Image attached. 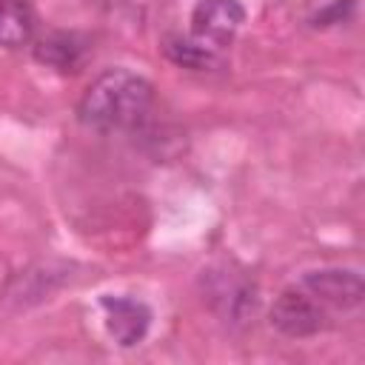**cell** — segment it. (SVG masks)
Returning a JSON list of instances; mask_svg holds the SVG:
<instances>
[{"label": "cell", "instance_id": "cell-6", "mask_svg": "<svg viewBox=\"0 0 365 365\" xmlns=\"http://www.w3.org/2000/svg\"><path fill=\"white\" fill-rule=\"evenodd\" d=\"M211 299L217 305V311L228 319V322H245L248 314H254L257 305V291L248 279H237V277H220L217 285L211 288Z\"/></svg>", "mask_w": 365, "mask_h": 365}, {"label": "cell", "instance_id": "cell-1", "mask_svg": "<svg viewBox=\"0 0 365 365\" xmlns=\"http://www.w3.org/2000/svg\"><path fill=\"white\" fill-rule=\"evenodd\" d=\"M154 106V88L128 68L103 71L80 97L77 120L94 131H131Z\"/></svg>", "mask_w": 365, "mask_h": 365}, {"label": "cell", "instance_id": "cell-4", "mask_svg": "<svg viewBox=\"0 0 365 365\" xmlns=\"http://www.w3.org/2000/svg\"><path fill=\"white\" fill-rule=\"evenodd\" d=\"M302 288L322 305V308H336V311H354L365 299V285L356 271L348 268H322L311 271L302 279Z\"/></svg>", "mask_w": 365, "mask_h": 365}, {"label": "cell", "instance_id": "cell-9", "mask_svg": "<svg viewBox=\"0 0 365 365\" xmlns=\"http://www.w3.org/2000/svg\"><path fill=\"white\" fill-rule=\"evenodd\" d=\"M163 51L168 54V60H174L177 66L182 68H194V71H202V68H211L220 63V51L200 43L197 37H180V34H171L165 37L163 43Z\"/></svg>", "mask_w": 365, "mask_h": 365}, {"label": "cell", "instance_id": "cell-3", "mask_svg": "<svg viewBox=\"0 0 365 365\" xmlns=\"http://www.w3.org/2000/svg\"><path fill=\"white\" fill-rule=\"evenodd\" d=\"M242 23L245 9L240 0H197L191 9V37L217 51L234 40Z\"/></svg>", "mask_w": 365, "mask_h": 365}, {"label": "cell", "instance_id": "cell-5", "mask_svg": "<svg viewBox=\"0 0 365 365\" xmlns=\"http://www.w3.org/2000/svg\"><path fill=\"white\" fill-rule=\"evenodd\" d=\"M100 305L106 314V331L117 345L131 348L143 342L151 325V311L145 302L131 299V297H103Z\"/></svg>", "mask_w": 365, "mask_h": 365}, {"label": "cell", "instance_id": "cell-10", "mask_svg": "<svg viewBox=\"0 0 365 365\" xmlns=\"http://www.w3.org/2000/svg\"><path fill=\"white\" fill-rule=\"evenodd\" d=\"M345 9H354V0H334L328 9H322L314 20L317 26H331V23H342L345 20Z\"/></svg>", "mask_w": 365, "mask_h": 365}, {"label": "cell", "instance_id": "cell-8", "mask_svg": "<svg viewBox=\"0 0 365 365\" xmlns=\"http://www.w3.org/2000/svg\"><path fill=\"white\" fill-rule=\"evenodd\" d=\"M34 34V14L26 0H0V46L20 48Z\"/></svg>", "mask_w": 365, "mask_h": 365}, {"label": "cell", "instance_id": "cell-7", "mask_svg": "<svg viewBox=\"0 0 365 365\" xmlns=\"http://www.w3.org/2000/svg\"><path fill=\"white\" fill-rule=\"evenodd\" d=\"M83 51H86V43L68 31H51L46 37H40L34 46V57L51 68H60V71L74 68L83 60Z\"/></svg>", "mask_w": 365, "mask_h": 365}, {"label": "cell", "instance_id": "cell-2", "mask_svg": "<svg viewBox=\"0 0 365 365\" xmlns=\"http://www.w3.org/2000/svg\"><path fill=\"white\" fill-rule=\"evenodd\" d=\"M271 325L285 336L305 339L328 328V308H322L302 285L288 288L271 305Z\"/></svg>", "mask_w": 365, "mask_h": 365}]
</instances>
